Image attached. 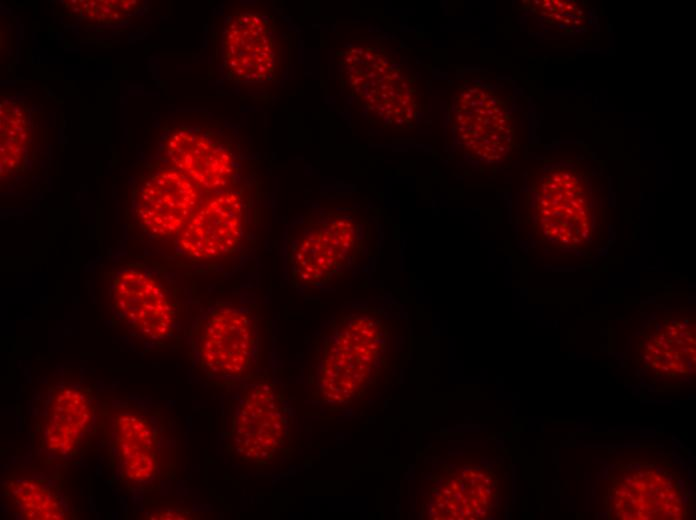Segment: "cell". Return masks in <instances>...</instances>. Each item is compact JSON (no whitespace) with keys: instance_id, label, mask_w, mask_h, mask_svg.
Masks as SVG:
<instances>
[{"instance_id":"cell-8","label":"cell","mask_w":696,"mask_h":520,"mask_svg":"<svg viewBox=\"0 0 696 520\" xmlns=\"http://www.w3.org/2000/svg\"><path fill=\"white\" fill-rule=\"evenodd\" d=\"M242 201L223 191L201 204L177 235V246L194 259H211L234 251L242 238Z\"/></svg>"},{"instance_id":"cell-13","label":"cell","mask_w":696,"mask_h":520,"mask_svg":"<svg viewBox=\"0 0 696 520\" xmlns=\"http://www.w3.org/2000/svg\"><path fill=\"white\" fill-rule=\"evenodd\" d=\"M1 177L22 171L26 165L31 139L28 109L22 101L5 99L0 109Z\"/></svg>"},{"instance_id":"cell-20","label":"cell","mask_w":696,"mask_h":520,"mask_svg":"<svg viewBox=\"0 0 696 520\" xmlns=\"http://www.w3.org/2000/svg\"><path fill=\"white\" fill-rule=\"evenodd\" d=\"M663 369H664L665 371H668V368H667V367H663Z\"/></svg>"},{"instance_id":"cell-2","label":"cell","mask_w":696,"mask_h":520,"mask_svg":"<svg viewBox=\"0 0 696 520\" xmlns=\"http://www.w3.org/2000/svg\"><path fill=\"white\" fill-rule=\"evenodd\" d=\"M362 250L354 224L339 215L307 219L288 237L287 263L291 282L316 286L340 276Z\"/></svg>"},{"instance_id":"cell-1","label":"cell","mask_w":696,"mask_h":520,"mask_svg":"<svg viewBox=\"0 0 696 520\" xmlns=\"http://www.w3.org/2000/svg\"><path fill=\"white\" fill-rule=\"evenodd\" d=\"M381 323L365 314L342 317L322 346L318 387L328 400L342 402L356 396L373 379L383 357Z\"/></svg>"},{"instance_id":"cell-5","label":"cell","mask_w":696,"mask_h":520,"mask_svg":"<svg viewBox=\"0 0 696 520\" xmlns=\"http://www.w3.org/2000/svg\"><path fill=\"white\" fill-rule=\"evenodd\" d=\"M288 418L284 401L269 384L249 386L241 394L232 441L238 456L253 464L267 463L285 444Z\"/></svg>"},{"instance_id":"cell-7","label":"cell","mask_w":696,"mask_h":520,"mask_svg":"<svg viewBox=\"0 0 696 520\" xmlns=\"http://www.w3.org/2000/svg\"><path fill=\"white\" fill-rule=\"evenodd\" d=\"M162 156L173 167L207 190L225 187L236 173L235 156L215 132L181 126L166 136Z\"/></svg>"},{"instance_id":"cell-11","label":"cell","mask_w":696,"mask_h":520,"mask_svg":"<svg viewBox=\"0 0 696 520\" xmlns=\"http://www.w3.org/2000/svg\"><path fill=\"white\" fill-rule=\"evenodd\" d=\"M114 435L121 469L127 480L145 483L158 469L153 426L145 417L125 413L114 421Z\"/></svg>"},{"instance_id":"cell-9","label":"cell","mask_w":696,"mask_h":520,"mask_svg":"<svg viewBox=\"0 0 696 520\" xmlns=\"http://www.w3.org/2000/svg\"><path fill=\"white\" fill-rule=\"evenodd\" d=\"M223 61L232 81H269L274 73L275 53L268 21L252 12L231 16L223 32Z\"/></svg>"},{"instance_id":"cell-12","label":"cell","mask_w":696,"mask_h":520,"mask_svg":"<svg viewBox=\"0 0 696 520\" xmlns=\"http://www.w3.org/2000/svg\"><path fill=\"white\" fill-rule=\"evenodd\" d=\"M5 499L17 518L60 520L69 514L68 502L52 481L44 478H20L5 489Z\"/></svg>"},{"instance_id":"cell-19","label":"cell","mask_w":696,"mask_h":520,"mask_svg":"<svg viewBox=\"0 0 696 520\" xmlns=\"http://www.w3.org/2000/svg\"><path fill=\"white\" fill-rule=\"evenodd\" d=\"M620 506H621V504H620V503H618V504L616 505V507H617V508H619Z\"/></svg>"},{"instance_id":"cell-6","label":"cell","mask_w":696,"mask_h":520,"mask_svg":"<svg viewBox=\"0 0 696 520\" xmlns=\"http://www.w3.org/2000/svg\"><path fill=\"white\" fill-rule=\"evenodd\" d=\"M112 302L118 316L140 337L160 340L173 333L175 301L153 274L138 269L119 271L112 282Z\"/></svg>"},{"instance_id":"cell-10","label":"cell","mask_w":696,"mask_h":520,"mask_svg":"<svg viewBox=\"0 0 696 520\" xmlns=\"http://www.w3.org/2000/svg\"><path fill=\"white\" fill-rule=\"evenodd\" d=\"M93 417L92 400L83 389L72 385L56 388L46 410L47 449L58 456L73 452L90 428Z\"/></svg>"},{"instance_id":"cell-15","label":"cell","mask_w":696,"mask_h":520,"mask_svg":"<svg viewBox=\"0 0 696 520\" xmlns=\"http://www.w3.org/2000/svg\"><path fill=\"white\" fill-rule=\"evenodd\" d=\"M670 507H671V505H669V504L665 505V509H670Z\"/></svg>"},{"instance_id":"cell-16","label":"cell","mask_w":696,"mask_h":520,"mask_svg":"<svg viewBox=\"0 0 696 520\" xmlns=\"http://www.w3.org/2000/svg\"><path fill=\"white\" fill-rule=\"evenodd\" d=\"M660 497H661V498H665V495H664L663 492L660 493Z\"/></svg>"},{"instance_id":"cell-4","label":"cell","mask_w":696,"mask_h":520,"mask_svg":"<svg viewBox=\"0 0 696 520\" xmlns=\"http://www.w3.org/2000/svg\"><path fill=\"white\" fill-rule=\"evenodd\" d=\"M199 186L169 165L151 170L134 199V214L142 229L154 237L178 235L201 205Z\"/></svg>"},{"instance_id":"cell-17","label":"cell","mask_w":696,"mask_h":520,"mask_svg":"<svg viewBox=\"0 0 696 520\" xmlns=\"http://www.w3.org/2000/svg\"><path fill=\"white\" fill-rule=\"evenodd\" d=\"M674 510L679 511V507L675 506V507H674Z\"/></svg>"},{"instance_id":"cell-14","label":"cell","mask_w":696,"mask_h":520,"mask_svg":"<svg viewBox=\"0 0 696 520\" xmlns=\"http://www.w3.org/2000/svg\"><path fill=\"white\" fill-rule=\"evenodd\" d=\"M73 6L87 18L98 22L111 23L120 20L133 11L135 1H77Z\"/></svg>"},{"instance_id":"cell-3","label":"cell","mask_w":696,"mask_h":520,"mask_svg":"<svg viewBox=\"0 0 696 520\" xmlns=\"http://www.w3.org/2000/svg\"><path fill=\"white\" fill-rule=\"evenodd\" d=\"M193 343L199 367L214 378L245 377L257 362V327L243 308L221 305L211 309L197 324Z\"/></svg>"},{"instance_id":"cell-18","label":"cell","mask_w":696,"mask_h":520,"mask_svg":"<svg viewBox=\"0 0 696 520\" xmlns=\"http://www.w3.org/2000/svg\"><path fill=\"white\" fill-rule=\"evenodd\" d=\"M564 20H565L566 23H569V22H570L569 19H564Z\"/></svg>"}]
</instances>
